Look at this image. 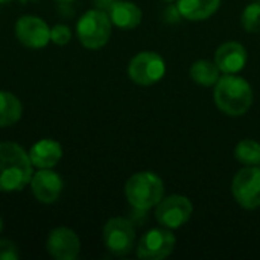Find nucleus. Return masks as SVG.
I'll return each instance as SVG.
<instances>
[{
    "instance_id": "f8f14e48",
    "label": "nucleus",
    "mask_w": 260,
    "mask_h": 260,
    "mask_svg": "<svg viewBox=\"0 0 260 260\" xmlns=\"http://www.w3.org/2000/svg\"><path fill=\"white\" fill-rule=\"evenodd\" d=\"M30 190L37 201L43 204L55 203L64 189L62 178L52 169H40L30 178Z\"/></svg>"
},
{
    "instance_id": "9b49d317",
    "label": "nucleus",
    "mask_w": 260,
    "mask_h": 260,
    "mask_svg": "<svg viewBox=\"0 0 260 260\" xmlns=\"http://www.w3.org/2000/svg\"><path fill=\"white\" fill-rule=\"evenodd\" d=\"M46 248L53 259L75 260L81 251V241L73 230L67 227H58L49 233Z\"/></svg>"
},
{
    "instance_id": "5701e85b",
    "label": "nucleus",
    "mask_w": 260,
    "mask_h": 260,
    "mask_svg": "<svg viewBox=\"0 0 260 260\" xmlns=\"http://www.w3.org/2000/svg\"><path fill=\"white\" fill-rule=\"evenodd\" d=\"M93 2H94V6H96L98 9H101V11H105V12H107L116 0H93Z\"/></svg>"
},
{
    "instance_id": "7ed1b4c3",
    "label": "nucleus",
    "mask_w": 260,
    "mask_h": 260,
    "mask_svg": "<svg viewBox=\"0 0 260 260\" xmlns=\"http://www.w3.org/2000/svg\"><path fill=\"white\" fill-rule=\"evenodd\" d=\"M165 195L163 180L154 172H137L125 184V197L136 210L155 207Z\"/></svg>"
},
{
    "instance_id": "f03ea898",
    "label": "nucleus",
    "mask_w": 260,
    "mask_h": 260,
    "mask_svg": "<svg viewBox=\"0 0 260 260\" xmlns=\"http://www.w3.org/2000/svg\"><path fill=\"white\" fill-rule=\"evenodd\" d=\"M216 107L230 117L244 116L253 105V90L247 79L238 75H224L213 91Z\"/></svg>"
},
{
    "instance_id": "423d86ee",
    "label": "nucleus",
    "mask_w": 260,
    "mask_h": 260,
    "mask_svg": "<svg viewBox=\"0 0 260 260\" xmlns=\"http://www.w3.org/2000/svg\"><path fill=\"white\" fill-rule=\"evenodd\" d=\"M232 195L245 210L260 207V166H247L235 175Z\"/></svg>"
},
{
    "instance_id": "2eb2a0df",
    "label": "nucleus",
    "mask_w": 260,
    "mask_h": 260,
    "mask_svg": "<svg viewBox=\"0 0 260 260\" xmlns=\"http://www.w3.org/2000/svg\"><path fill=\"white\" fill-rule=\"evenodd\" d=\"M107 14L111 23L123 30L134 29L142 21V9L136 3L126 0H116L107 11Z\"/></svg>"
},
{
    "instance_id": "9d476101",
    "label": "nucleus",
    "mask_w": 260,
    "mask_h": 260,
    "mask_svg": "<svg viewBox=\"0 0 260 260\" xmlns=\"http://www.w3.org/2000/svg\"><path fill=\"white\" fill-rule=\"evenodd\" d=\"M18 41L30 49H43L50 43V27L37 15H23L15 23Z\"/></svg>"
},
{
    "instance_id": "aec40b11",
    "label": "nucleus",
    "mask_w": 260,
    "mask_h": 260,
    "mask_svg": "<svg viewBox=\"0 0 260 260\" xmlns=\"http://www.w3.org/2000/svg\"><path fill=\"white\" fill-rule=\"evenodd\" d=\"M241 23L242 27L250 32V34H257L260 32V2L254 0V3L248 5L242 15H241Z\"/></svg>"
},
{
    "instance_id": "0eeeda50",
    "label": "nucleus",
    "mask_w": 260,
    "mask_h": 260,
    "mask_svg": "<svg viewBox=\"0 0 260 260\" xmlns=\"http://www.w3.org/2000/svg\"><path fill=\"white\" fill-rule=\"evenodd\" d=\"M193 213V206L183 195H171L163 198L155 209V219L161 227L177 230L189 222Z\"/></svg>"
},
{
    "instance_id": "20e7f679",
    "label": "nucleus",
    "mask_w": 260,
    "mask_h": 260,
    "mask_svg": "<svg viewBox=\"0 0 260 260\" xmlns=\"http://www.w3.org/2000/svg\"><path fill=\"white\" fill-rule=\"evenodd\" d=\"M111 26L113 23L108 14L94 8L81 15L76 23V35L84 47L96 50L108 43L111 37Z\"/></svg>"
},
{
    "instance_id": "dca6fc26",
    "label": "nucleus",
    "mask_w": 260,
    "mask_h": 260,
    "mask_svg": "<svg viewBox=\"0 0 260 260\" xmlns=\"http://www.w3.org/2000/svg\"><path fill=\"white\" fill-rule=\"evenodd\" d=\"M221 6V0H178L177 11L183 18L203 21L210 18Z\"/></svg>"
},
{
    "instance_id": "b1692460",
    "label": "nucleus",
    "mask_w": 260,
    "mask_h": 260,
    "mask_svg": "<svg viewBox=\"0 0 260 260\" xmlns=\"http://www.w3.org/2000/svg\"><path fill=\"white\" fill-rule=\"evenodd\" d=\"M2 230H3V221H2V218H0V233H2Z\"/></svg>"
},
{
    "instance_id": "ddd939ff",
    "label": "nucleus",
    "mask_w": 260,
    "mask_h": 260,
    "mask_svg": "<svg viewBox=\"0 0 260 260\" xmlns=\"http://www.w3.org/2000/svg\"><path fill=\"white\" fill-rule=\"evenodd\" d=\"M248 59L247 49L236 41L221 44L215 52V64L224 75H236L244 70Z\"/></svg>"
},
{
    "instance_id": "bb28decb",
    "label": "nucleus",
    "mask_w": 260,
    "mask_h": 260,
    "mask_svg": "<svg viewBox=\"0 0 260 260\" xmlns=\"http://www.w3.org/2000/svg\"><path fill=\"white\" fill-rule=\"evenodd\" d=\"M163 2H174V0H163Z\"/></svg>"
},
{
    "instance_id": "393cba45",
    "label": "nucleus",
    "mask_w": 260,
    "mask_h": 260,
    "mask_svg": "<svg viewBox=\"0 0 260 260\" xmlns=\"http://www.w3.org/2000/svg\"><path fill=\"white\" fill-rule=\"evenodd\" d=\"M58 2H61V3H69V2H73V0H58Z\"/></svg>"
},
{
    "instance_id": "6ab92c4d",
    "label": "nucleus",
    "mask_w": 260,
    "mask_h": 260,
    "mask_svg": "<svg viewBox=\"0 0 260 260\" xmlns=\"http://www.w3.org/2000/svg\"><path fill=\"white\" fill-rule=\"evenodd\" d=\"M235 157L239 163L245 166H259L260 143L253 139L241 140L235 148Z\"/></svg>"
},
{
    "instance_id": "39448f33",
    "label": "nucleus",
    "mask_w": 260,
    "mask_h": 260,
    "mask_svg": "<svg viewBox=\"0 0 260 260\" xmlns=\"http://www.w3.org/2000/svg\"><path fill=\"white\" fill-rule=\"evenodd\" d=\"M166 73V62L157 52H140L137 53L128 66V75L137 85H154Z\"/></svg>"
},
{
    "instance_id": "c85d7f7f",
    "label": "nucleus",
    "mask_w": 260,
    "mask_h": 260,
    "mask_svg": "<svg viewBox=\"0 0 260 260\" xmlns=\"http://www.w3.org/2000/svg\"><path fill=\"white\" fill-rule=\"evenodd\" d=\"M259 2H260V0H259Z\"/></svg>"
},
{
    "instance_id": "4468645a",
    "label": "nucleus",
    "mask_w": 260,
    "mask_h": 260,
    "mask_svg": "<svg viewBox=\"0 0 260 260\" xmlns=\"http://www.w3.org/2000/svg\"><path fill=\"white\" fill-rule=\"evenodd\" d=\"M62 157V146L52 139H41L32 145L29 151V158L32 165L38 169L55 168Z\"/></svg>"
},
{
    "instance_id": "cd10ccee",
    "label": "nucleus",
    "mask_w": 260,
    "mask_h": 260,
    "mask_svg": "<svg viewBox=\"0 0 260 260\" xmlns=\"http://www.w3.org/2000/svg\"><path fill=\"white\" fill-rule=\"evenodd\" d=\"M259 166H260V163H259Z\"/></svg>"
},
{
    "instance_id": "a211bd4d",
    "label": "nucleus",
    "mask_w": 260,
    "mask_h": 260,
    "mask_svg": "<svg viewBox=\"0 0 260 260\" xmlns=\"http://www.w3.org/2000/svg\"><path fill=\"white\" fill-rule=\"evenodd\" d=\"M189 75L193 82L203 87H212L216 85V82L221 78V70L215 62H210L207 59H198L190 66Z\"/></svg>"
},
{
    "instance_id": "4be33fe9",
    "label": "nucleus",
    "mask_w": 260,
    "mask_h": 260,
    "mask_svg": "<svg viewBox=\"0 0 260 260\" xmlns=\"http://www.w3.org/2000/svg\"><path fill=\"white\" fill-rule=\"evenodd\" d=\"M18 257L15 244L8 239H0V260H17Z\"/></svg>"
},
{
    "instance_id": "6e6552de",
    "label": "nucleus",
    "mask_w": 260,
    "mask_h": 260,
    "mask_svg": "<svg viewBox=\"0 0 260 260\" xmlns=\"http://www.w3.org/2000/svg\"><path fill=\"white\" fill-rule=\"evenodd\" d=\"M104 244L114 256H126L136 244V232L133 224L125 218H111L104 227Z\"/></svg>"
},
{
    "instance_id": "412c9836",
    "label": "nucleus",
    "mask_w": 260,
    "mask_h": 260,
    "mask_svg": "<svg viewBox=\"0 0 260 260\" xmlns=\"http://www.w3.org/2000/svg\"><path fill=\"white\" fill-rule=\"evenodd\" d=\"M72 40V30L67 24H55L50 27V41L56 46H66Z\"/></svg>"
},
{
    "instance_id": "a878e982",
    "label": "nucleus",
    "mask_w": 260,
    "mask_h": 260,
    "mask_svg": "<svg viewBox=\"0 0 260 260\" xmlns=\"http://www.w3.org/2000/svg\"><path fill=\"white\" fill-rule=\"evenodd\" d=\"M8 2H11V0H0V3H8Z\"/></svg>"
},
{
    "instance_id": "f3484780",
    "label": "nucleus",
    "mask_w": 260,
    "mask_h": 260,
    "mask_svg": "<svg viewBox=\"0 0 260 260\" xmlns=\"http://www.w3.org/2000/svg\"><path fill=\"white\" fill-rule=\"evenodd\" d=\"M21 114L23 105L20 99L9 91L0 90V128H6L17 123Z\"/></svg>"
},
{
    "instance_id": "1a4fd4ad",
    "label": "nucleus",
    "mask_w": 260,
    "mask_h": 260,
    "mask_svg": "<svg viewBox=\"0 0 260 260\" xmlns=\"http://www.w3.org/2000/svg\"><path fill=\"white\" fill-rule=\"evenodd\" d=\"M175 248V236L166 227L151 229L137 245V257L143 260H163L169 257Z\"/></svg>"
},
{
    "instance_id": "f257e3e1",
    "label": "nucleus",
    "mask_w": 260,
    "mask_h": 260,
    "mask_svg": "<svg viewBox=\"0 0 260 260\" xmlns=\"http://www.w3.org/2000/svg\"><path fill=\"white\" fill-rule=\"evenodd\" d=\"M34 165L18 143H0V192L23 190L34 175Z\"/></svg>"
}]
</instances>
